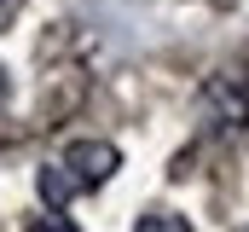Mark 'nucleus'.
<instances>
[{"label": "nucleus", "mask_w": 249, "mask_h": 232, "mask_svg": "<svg viewBox=\"0 0 249 232\" xmlns=\"http://www.w3.org/2000/svg\"><path fill=\"white\" fill-rule=\"evenodd\" d=\"M116 169H122V151H116L110 139H75L58 163H47V169L35 174V192H41V203H47V209H64L70 197H81V192L105 186Z\"/></svg>", "instance_id": "obj_1"}, {"label": "nucleus", "mask_w": 249, "mask_h": 232, "mask_svg": "<svg viewBox=\"0 0 249 232\" xmlns=\"http://www.w3.org/2000/svg\"><path fill=\"white\" fill-rule=\"evenodd\" d=\"M203 116H209L214 128H244L249 122V76L244 70L209 76V87H203Z\"/></svg>", "instance_id": "obj_2"}, {"label": "nucleus", "mask_w": 249, "mask_h": 232, "mask_svg": "<svg viewBox=\"0 0 249 232\" xmlns=\"http://www.w3.org/2000/svg\"><path fill=\"white\" fill-rule=\"evenodd\" d=\"M133 232H191V227H186V215H174V209H151V215H139Z\"/></svg>", "instance_id": "obj_3"}, {"label": "nucleus", "mask_w": 249, "mask_h": 232, "mask_svg": "<svg viewBox=\"0 0 249 232\" xmlns=\"http://www.w3.org/2000/svg\"><path fill=\"white\" fill-rule=\"evenodd\" d=\"M29 232H81V227H75L70 215H58V209H47V215H35V221H29Z\"/></svg>", "instance_id": "obj_4"}, {"label": "nucleus", "mask_w": 249, "mask_h": 232, "mask_svg": "<svg viewBox=\"0 0 249 232\" xmlns=\"http://www.w3.org/2000/svg\"><path fill=\"white\" fill-rule=\"evenodd\" d=\"M18 6H23V0H0V23H6V18H12Z\"/></svg>", "instance_id": "obj_5"}, {"label": "nucleus", "mask_w": 249, "mask_h": 232, "mask_svg": "<svg viewBox=\"0 0 249 232\" xmlns=\"http://www.w3.org/2000/svg\"><path fill=\"white\" fill-rule=\"evenodd\" d=\"M6 87H12V81H6V70H0V105H6Z\"/></svg>", "instance_id": "obj_6"}]
</instances>
